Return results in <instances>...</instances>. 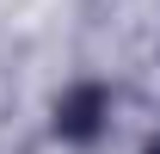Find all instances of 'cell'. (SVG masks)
<instances>
[{
    "label": "cell",
    "instance_id": "obj_1",
    "mask_svg": "<svg viewBox=\"0 0 160 154\" xmlns=\"http://www.w3.org/2000/svg\"><path fill=\"white\" fill-rule=\"evenodd\" d=\"M105 117H111V93L105 86H74V93L56 105V130L68 142H92L105 130Z\"/></svg>",
    "mask_w": 160,
    "mask_h": 154
},
{
    "label": "cell",
    "instance_id": "obj_2",
    "mask_svg": "<svg viewBox=\"0 0 160 154\" xmlns=\"http://www.w3.org/2000/svg\"><path fill=\"white\" fill-rule=\"evenodd\" d=\"M148 154H160V136H154V142H148Z\"/></svg>",
    "mask_w": 160,
    "mask_h": 154
}]
</instances>
